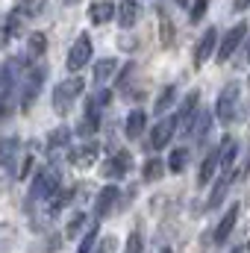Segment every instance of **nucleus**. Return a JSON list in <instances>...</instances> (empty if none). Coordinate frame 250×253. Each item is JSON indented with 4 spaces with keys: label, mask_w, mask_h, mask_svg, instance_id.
I'll use <instances>...</instances> for the list:
<instances>
[{
    "label": "nucleus",
    "mask_w": 250,
    "mask_h": 253,
    "mask_svg": "<svg viewBox=\"0 0 250 253\" xmlns=\"http://www.w3.org/2000/svg\"><path fill=\"white\" fill-rule=\"evenodd\" d=\"M97 233H100V227H97V221H94V227L85 233V239L80 242V248H77V253H91L94 251V245H97Z\"/></svg>",
    "instance_id": "29"
},
{
    "label": "nucleus",
    "mask_w": 250,
    "mask_h": 253,
    "mask_svg": "<svg viewBox=\"0 0 250 253\" xmlns=\"http://www.w3.org/2000/svg\"><path fill=\"white\" fill-rule=\"evenodd\" d=\"M218 150H221V168H224V171H233V162H236V156H239V141H236L233 135H227Z\"/></svg>",
    "instance_id": "18"
},
{
    "label": "nucleus",
    "mask_w": 250,
    "mask_h": 253,
    "mask_svg": "<svg viewBox=\"0 0 250 253\" xmlns=\"http://www.w3.org/2000/svg\"><path fill=\"white\" fill-rule=\"evenodd\" d=\"M115 15H118V6H115V3H109V0L91 3V9H88V18H91V24H109Z\"/></svg>",
    "instance_id": "15"
},
{
    "label": "nucleus",
    "mask_w": 250,
    "mask_h": 253,
    "mask_svg": "<svg viewBox=\"0 0 250 253\" xmlns=\"http://www.w3.org/2000/svg\"><path fill=\"white\" fill-rule=\"evenodd\" d=\"M59 191V171L50 165V168H39L33 183H30V194H27V209L36 206V203H44L50 200L53 194Z\"/></svg>",
    "instance_id": "2"
},
{
    "label": "nucleus",
    "mask_w": 250,
    "mask_h": 253,
    "mask_svg": "<svg viewBox=\"0 0 250 253\" xmlns=\"http://www.w3.org/2000/svg\"><path fill=\"white\" fill-rule=\"evenodd\" d=\"M47 9V0H15V15L21 18H42Z\"/></svg>",
    "instance_id": "16"
},
{
    "label": "nucleus",
    "mask_w": 250,
    "mask_h": 253,
    "mask_svg": "<svg viewBox=\"0 0 250 253\" xmlns=\"http://www.w3.org/2000/svg\"><path fill=\"white\" fill-rule=\"evenodd\" d=\"M118 71V59H97L94 62V83H106Z\"/></svg>",
    "instance_id": "26"
},
{
    "label": "nucleus",
    "mask_w": 250,
    "mask_h": 253,
    "mask_svg": "<svg viewBox=\"0 0 250 253\" xmlns=\"http://www.w3.org/2000/svg\"><path fill=\"white\" fill-rule=\"evenodd\" d=\"M177 115H168V118H159L156 126L150 129V144H153V150H165V144L174 138V132H177Z\"/></svg>",
    "instance_id": "9"
},
{
    "label": "nucleus",
    "mask_w": 250,
    "mask_h": 253,
    "mask_svg": "<svg viewBox=\"0 0 250 253\" xmlns=\"http://www.w3.org/2000/svg\"><path fill=\"white\" fill-rule=\"evenodd\" d=\"M115 18H118V24H121L124 30H129V27L135 24V18H138V3H135V0H121Z\"/></svg>",
    "instance_id": "19"
},
{
    "label": "nucleus",
    "mask_w": 250,
    "mask_h": 253,
    "mask_svg": "<svg viewBox=\"0 0 250 253\" xmlns=\"http://www.w3.org/2000/svg\"><path fill=\"white\" fill-rule=\"evenodd\" d=\"M248 85H250V77H248Z\"/></svg>",
    "instance_id": "40"
},
{
    "label": "nucleus",
    "mask_w": 250,
    "mask_h": 253,
    "mask_svg": "<svg viewBox=\"0 0 250 253\" xmlns=\"http://www.w3.org/2000/svg\"><path fill=\"white\" fill-rule=\"evenodd\" d=\"M215 53H218V30L212 27V30H206V33L200 36V42H197V47H194V65L203 68Z\"/></svg>",
    "instance_id": "10"
},
{
    "label": "nucleus",
    "mask_w": 250,
    "mask_h": 253,
    "mask_svg": "<svg viewBox=\"0 0 250 253\" xmlns=\"http://www.w3.org/2000/svg\"><path fill=\"white\" fill-rule=\"evenodd\" d=\"M218 168H221V150H212V153H209V156L200 162V174H197V183H200V186H209V183L218 177V174H215Z\"/></svg>",
    "instance_id": "14"
},
{
    "label": "nucleus",
    "mask_w": 250,
    "mask_h": 253,
    "mask_svg": "<svg viewBox=\"0 0 250 253\" xmlns=\"http://www.w3.org/2000/svg\"><path fill=\"white\" fill-rule=\"evenodd\" d=\"M206 9H209V0H194V3H191V21H194V24L203 21Z\"/></svg>",
    "instance_id": "33"
},
{
    "label": "nucleus",
    "mask_w": 250,
    "mask_h": 253,
    "mask_svg": "<svg viewBox=\"0 0 250 253\" xmlns=\"http://www.w3.org/2000/svg\"><path fill=\"white\" fill-rule=\"evenodd\" d=\"M144 126H147V115H144L141 109H132V112L126 115V138H138Z\"/></svg>",
    "instance_id": "23"
},
{
    "label": "nucleus",
    "mask_w": 250,
    "mask_h": 253,
    "mask_svg": "<svg viewBox=\"0 0 250 253\" xmlns=\"http://www.w3.org/2000/svg\"><path fill=\"white\" fill-rule=\"evenodd\" d=\"M83 227H85V215H74V218L68 221V227H65V233H68V239H77Z\"/></svg>",
    "instance_id": "32"
},
{
    "label": "nucleus",
    "mask_w": 250,
    "mask_h": 253,
    "mask_svg": "<svg viewBox=\"0 0 250 253\" xmlns=\"http://www.w3.org/2000/svg\"><path fill=\"white\" fill-rule=\"evenodd\" d=\"M94 253H118V239H115V236H103V239H97Z\"/></svg>",
    "instance_id": "31"
},
{
    "label": "nucleus",
    "mask_w": 250,
    "mask_h": 253,
    "mask_svg": "<svg viewBox=\"0 0 250 253\" xmlns=\"http://www.w3.org/2000/svg\"><path fill=\"white\" fill-rule=\"evenodd\" d=\"M97 156H100V144H97V141H85V144H80V147H68V159H71V165H77V168L94 165Z\"/></svg>",
    "instance_id": "11"
},
{
    "label": "nucleus",
    "mask_w": 250,
    "mask_h": 253,
    "mask_svg": "<svg viewBox=\"0 0 250 253\" xmlns=\"http://www.w3.org/2000/svg\"><path fill=\"white\" fill-rule=\"evenodd\" d=\"M15 159H18V138H3L0 141V165H6V168H18L15 165Z\"/></svg>",
    "instance_id": "22"
},
{
    "label": "nucleus",
    "mask_w": 250,
    "mask_h": 253,
    "mask_svg": "<svg viewBox=\"0 0 250 253\" xmlns=\"http://www.w3.org/2000/svg\"><path fill=\"white\" fill-rule=\"evenodd\" d=\"M47 147L50 150H68L71 147V126H59L47 135Z\"/></svg>",
    "instance_id": "25"
},
{
    "label": "nucleus",
    "mask_w": 250,
    "mask_h": 253,
    "mask_svg": "<svg viewBox=\"0 0 250 253\" xmlns=\"http://www.w3.org/2000/svg\"><path fill=\"white\" fill-rule=\"evenodd\" d=\"M245 36H248V24H236L230 33H224V39L218 42V53H215V59H218V62H230V59L236 56V50L242 47Z\"/></svg>",
    "instance_id": "6"
},
{
    "label": "nucleus",
    "mask_w": 250,
    "mask_h": 253,
    "mask_svg": "<svg viewBox=\"0 0 250 253\" xmlns=\"http://www.w3.org/2000/svg\"><path fill=\"white\" fill-rule=\"evenodd\" d=\"M132 74H135V65L129 62L124 68V71H121V80H118V88H121V91H124L126 85H129V83H132Z\"/></svg>",
    "instance_id": "34"
},
{
    "label": "nucleus",
    "mask_w": 250,
    "mask_h": 253,
    "mask_svg": "<svg viewBox=\"0 0 250 253\" xmlns=\"http://www.w3.org/2000/svg\"><path fill=\"white\" fill-rule=\"evenodd\" d=\"M248 248H250V245H248Z\"/></svg>",
    "instance_id": "42"
},
{
    "label": "nucleus",
    "mask_w": 250,
    "mask_h": 253,
    "mask_svg": "<svg viewBox=\"0 0 250 253\" xmlns=\"http://www.w3.org/2000/svg\"><path fill=\"white\" fill-rule=\"evenodd\" d=\"M21 94V77H18V62H6L0 68V118H9L15 112Z\"/></svg>",
    "instance_id": "1"
},
{
    "label": "nucleus",
    "mask_w": 250,
    "mask_h": 253,
    "mask_svg": "<svg viewBox=\"0 0 250 253\" xmlns=\"http://www.w3.org/2000/svg\"><path fill=\"white\" fill-rule=\"evenodd\" d=\"M118 197H121V191H118V186H103V189L97 191V197H94V218L100 221V218H106L115 206H118Z\"/></svg>",
    "instance_id": "12"
},
{
    "label": "nucleus",
    "mask_w": 250,
    "mask_h": 253,
    "mask_svg": "<svg viewBox=\"0 0 250 253\" xmlns=\"http://www.w3.org/2000/svg\"><path fill=\"white\" fill-rule=\"evenodd\" d=\"M88 59H91V39L83 33V36H77V42L71 44L65 65H68V71H74V74H77L80 68H85V65H88Z\"/></svg>",
    "instance_id": "7"
},
{
    "label": "nucleus",
    "mask_w": 250,
    "mask_h": 253,
    "mask_svg": "<svg viewBox=\"0 0 250 253\" xmlns=\"http://www.w3.org/2000/svg\"><path fill=\"white\" fill-rule=\"evenodd\" d=\"M44 77H47L44 68H33L27 77H21V94H18V103H21L24 112L36 103V97H39V91H42V85H44Z\"/></svg>",
    "instance_id": "5"
},
{
    "label": "nucleus",
    "mask_w": 250,
    "mask_h": 253,
    "mask_svg": "<svg viewBox=\"0 0 250 253\" xmlns=\"http://www.w3.org/2000/svg\"><path fill=\"white\" fill-rule=\"evenodd\" d=\"M129 168H132V156H129L126 150H118V153H112V156L100 165V174H103L106 180H124L126 174H129Z\"/></svg>",
    "instance_id": "8"
},
{
    "label": "nucleus",
    "mask_w": 250,
    "mask_h": 253,
    "mask_svg": "<svg viewBox=\"0 0 250 253\" xmlns=\"http://www.w3.org/2000/svg\"><path fill=\"white\" fill-rule=\"evenodd\" d=\"M162 174H165V162H162V159H150V162L144 165V180H147V183H156Z\"/></svg>",
    "instance_id": "28"
},
{
    "label": "nucleus",
    "mask_w": 250,
    "mask_h": 253,
    "mask_svg": "<svg viewBox=\"0 0 250 253\" xmlns=\"http://www.w3.org/2000/svg\"><path fill=\"white\" fill-rule=\"evenodd\" d=\"M9 39H12V33H9V27H6V18H0V47H3Z\"/></svg>",
    "instance_id": "36"
},
{
    "label": "nucleus",
    "mask_w": 250,
    "mask_h": 253,
    "mask_svg": "<svg viewBox=\"0 0 250 253\" xmlns=\"http://www.w3.org/2000/svg\"><path fill=\"white\" fill-rule=\"evenodd\" d=\"M141 251H144V239H141V233H138V230H132V233L126 236L124 253H141Z\"/></svg>",
    "instance_id": "30"
},
{
    "label": "nucleus",
    "mask_w": 250,
    "mask_h": 253,
    "mask_svg": "<svg viewBox=\"0 0 250 253\" xmlns=\"http://www.w3.org/2000/svg\"><path fill=\"white\" fill-rule=\"evenodd\" d=\"M209 124H212V112H197V118L191 121V129H188V135L197 141V144H203L206 141V132H209Z\"/></svg>",
    "instance_id": "17"
},
{
    "label": "nucleus",
    "mask_w": 250,
    "mask_h": 253,
    "mask_svg": "<svg viewBox=\"0 0 250 253\" xmlns=\"http://www.w3.org/2000/svg\"><path fill=\"white\" fill-rule=\"evenodd\" d=\"M248 6H250V0H233V9H236V12H245Z\"/></svg>",
    "instance_id": "37"
},
{
    "label": "nucleus",
    "mask_w": 250,
    "mask_h": 253,
    "mask_svg": "<svg viewBox=\"0 0 250 253\" xmlns=\"http://www.w3.org/2000/svg\"><path fill=\"white\" fill-rule=\"evenodd\" d=\"M233 177H236V171H224L221 177H218V183H215V189H212V197H209V209L212 206H218L221 200H224V194H227V189H230V183H233Z\"/></svg>",
    "instance_id": "21"
},
{
    "label": "nucleus",
    "mask_w": 250,
    "mask_h": 253,
    "mask_svg": "<svg viewBox=\"0 0 250 253\" xmlns=\"http://www.w3.org/2000/svg\"><path fill=\"white\" fill-rule=\"evenodd\" d=\"M239 97H242L239 83H227V85L221 88V94H218V100H215V118H218L221 124H230V121L236 118Z\"/></svg>",
    "instance_id": "4"
},
{
    "label": "nucleus",
    "mask_w": 250,
    "mask_h": 253,
    "mask_svg": "<svg viewBox=\"0 0 250 253\" xmlns=\"http://www.w3.org/2000/svg\"><path fill=\"white\" fill-rule=\"evenodd\" d=\"M239 62H250V42L245 44V50H242V59Z\"/></svg>",
    "instance_id": "38"
},
{
    "label": "nucleus",
    "mask_w": 250,
    "mask_h": 253,
    "mask_svg": "<svg viewBox=\"0 0 250 253\" xmlns=\"http://www.w3.org/2000/svg\"><path fill=\"white\" fill-rule=\"evenodd\" d=\"M236 221H239V203H233L227 212H224V218L218 221V227H215V245H224L227 239H230V233L236 230Z\"/></svg>",
    "instance_id": "13"
},
{
    "label": "nucleus",
    "mask_w": 250,
    "mask_h": 253,
    "mask_svg": "<svg viewBox=\"0 0 250 253\" xmlns=\"http://www.w3.org/2000/svg\"><path fill=\"white\" fill-rule=\"evenodd\" d=\"M47 53V36L44 33H30L27 36V56L30 59H42Z\"/></svg>",
    "instance_id": "20"
},
{
    "label": "nucleus",
    "mask_w": 250,
    "mask_h": 253,
    "mask_svg": "<svg viewBox=\"0 0 250 253\" xmlns=\"http://www.w3.org/2000/svg\"><path fill=\"white\" fill-rule=\"evenodd\" d=\"M188 159H191V150H188V147H177V150H171V156H168V171H171V174L186 171Z\"/></svg>",
    "instance_id": "24"
},
{
    "label": "nucleus",
    "mask_w": 250,
    "mask_h": 253,
    "mask_svg": "<svg viewBox=\"0 0 250 253\" xmlns=\"http://www.w3.org/2000/svg\"><path fill=\"white\" fill-rule=\"evenodd\" d=\"M177 3H180V6H188V0H177Z\"/></svg>",
    "instance_id": "39"
},
{
    "label": "nucleus",
    "mask_w": 250,
    "mask_h": 253,
    "mask_svg": "<svg viewBox=\"0 0 250 253\" xmlns=\"http://www.w3.org/2000/svg\"><path fill=\"white\" fill-rule=\"evenodd\" d=\"M109 100H112V91H106V88H103V91H97V97H91V103H94L97 109H100V106H106Z\"/></svg>",
    "instance_id": "35"
},
{
    "label": "nucleus",
    "mask_w": 250,
    "mask_h": 253,
    "mask_svg": "<svg viewBox=\"0 0 250 253\" xmlns=\"http://www.w3.org/2000/svg\"><path fill=\"white\" fill-rule=\"evenodd\" d=\"M174 94H177V91H174V85H168V88H165V91H162V94L156 97V103H153L156 115H165V112H168V109L174 106Z\"/></svg>",
    "instance_id": "27"
},
{
    "label": "nucleus",
    "mask_w": 250,
    "mask_h": 253,
    "mask_svg": "<svg viewBox=\"0 0 250 253\" xmlns=\"http://www.w3.org/2000/svg\"><path fill=\"white\" fill-rule=\"evenodd\" d=\"M83 88H85V83H83L80 77L62 80V83L53 88V109H56V115H68V112H71V103L83 94Z\"/></svg>",
    "instance_id": "3"
},
{
    "label": "nucleus",
    "mask_w": 250,
    "mask_h": 253,
    "mask_svg": "<svg viewBox=\"0 0 250 253\" xmlns=\"http://www.w3.org/2000/svg\"><path fill=\"white\" fill-rule=\"evenodd\" d=\"M162 253H171V251H162Z\"/></svg>",
    "instance_id": "41"
}]
</instances>
